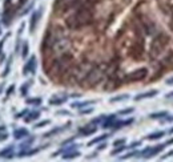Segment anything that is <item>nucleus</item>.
<instances>
[{"label": "nucleus", "instance_id": "f257e3e1", "mask_svg": "<svg viewBox=\"0 0 173 162\" xmlns=\"http://www.w3.org/2000/svg\"><path fill=\"white\" fill-rule=\"evenodd\" d=\"M68 40L63 35L60 28H52L44 35L41 51L44 57H56L61 53H65L68 49Z\"/></svg>", "mask_w": 173, "mask_h": 162}, {"label": "nucleus", "instance_id": "f03ea898", "mask_svg": "<svg viewBox=\"0 0 173 162\" xmlns=\"http://www.w3.org/2000/svg\"><path fill=\"white\" fill-rule=\"evenodd\" d=\"M92 20H93V11H92V4L89 3V4H84L76 8L67 17L65 24L69 29H80L89 25Z\"/></svg>", "mask_w": 173, "mask_h": 162}, {"label": "nucleus", "instance_id": "7ed1b4c3", "mask_svg": "<svg viewBox=\"0 0 173 162\" xmlns=\"http://www.w3.org/2000/svg\"><path fill=\"white\" fill-rule=\"evenodd\" d=\"M72 61H73V57L71 53L65 52V53L59 55V56L52 58L49 68L47 69V73L52 79H57V77L65 75L69 71V68L72 65Z\"/></svg>", "mask_w": 173, "mask_h": 162}, {"label": "nucleus", "instance_id": "20e7f679", "mask_svg": "<svg viewBox=\"0 0 173 162\" xmlns=\"http://www.w3.org/2000/svg\"><path fill=\"white\" fill-rule=\"evenodd\" d=\"M168 43H169V37L165 33L157 35L152 41V45H150V57L156 58L157 56H160L163 53V51L167 48Z\"/></svg>", "mask_w": 173, "mask_h": 162}, {"label": "nucleus", "instance_id": "39448f33", "mask_svg": "<svg viewBox=\"0 0 173 162\" xmlns=\"http://www.w3.org/2000/svg\"><path fill=\"white\" fill-rule=\"evenodd\" d=\"M103 76H104V71H103L100 67H97V68H92L91 71H89V73L87 75V77L83 80L84 86L91 88V86L96 85L99 81L101 80V77H103Z\"/></svg>", "mask_w": 173, "mask_h": 162}, {"label": "nucleus", "instance_id": "423d86ee", "mask_svg": "<svg viewBox=\"0 0 173 162\" xmlns=\"http://www.w3.org/2000/svg\"><path fill=\"white\" fill-rule=\"evenodd\" d=\"M91 69H92V67L89 64H80L79 67H76L73 69L71 79L75 81V83H80V81H83L87 77V75L89 73Z\"/></svg>", "mask_w": 173, "mask_h": 162}, {"label": "nucleus", "instance_id": "0eeeda50", "mask_svg": "<svg viewBox=\"0 0 173 162\" xmlns=\"http://www.w3.org/2000/svg\"><path fill=\"white\" fill-rule=\"evenodd\" d=\"M146 75H148V69L146 68H140V69H136V71L128 73L124 80L127 81V83H136V81L144 80L146 77Z\"/></svg>", "mask_w": 173, "mask_h": 162}, {"label": "nucleus", "instance_id": "6e6552de", "mask_svg": "<svg viewBox=\"0 0 173 162\" xmlns=\"http://www.w3.org/2000/svg\"><path fill=\"white\" fill-rule=\"evenodd\" d=\"M35 71H36V57L32 56L28 60L27 64H25V67L23 69V73L24 75H27V73H35Z\"/></svg>", "mask_w": 173, "mask_h": 162}, {"label": "nucleus", "instance_id": "1a4fd4ad", "mask_svg": "<svg viewBox=\"0 0 173 162\" xmlns=\"http://www.w3.org/2000/svg\"><path fill=\"white\" fill-rule=\"evenodd\" d=\"M96 130H97L96 126H93L92 124H88V125H84L83 128L79 129V133L83 134V136H91V134H93Z\"/></svg>", "mask_w": 173, "mask_h": 162}, {"label": "nucleus", "instance_id": "9d476101", "mask_svg": "<svg viewBox=\"0 0 173 162\" xmlns=\"http://www.w3.org/2000/svg\"><path fill=\"white\" fill-rule=\"evenodd\" d=\"M40 16H41V9H38L36 12H34V15H32V17H31V25H29V31L31 32H34L35 31V28H36V25H38V21L40 19Z\"/></svg>", "mask_w": 173, "mask_h": 162}, {"label": "nucleus", "instance_id": "9b49d317", "mask_svg": "<svg viewBox=\"0 0 173 162\" xmlns=\"http://www.w3.org/2000/svg\"><path fill=\"white\" fill-rule=\"evenodd\" d=\"M28 136H29V132L27 129H16V130L13 132V137L16 139H21L24 137H28Z\"/></svg>", "mask_w": 173, "mask_h": 162}, {"label": "nucleus", "instance_id": "f8f14e48", "mask_svg": "<svg viewBox=\"0 0 173 162\" xmlns=\"http://www.w3.org/2000/svg\"><path fill=\"white\" fill-rule=\"evenodd\" d=\"M67 101V97L65 96H53L52 98L49 100V104L51 105H61V104H64V102Z\"/></svg>", "mask_w": 173, "mask_h": 162}, {"label": "nucleus", "instance_id": "ddd939ff", "mask_svg": "<svg viewBox=\"0 0 173 162\" xmlns=\"http://www.w3.org/2000/svg\"><path fill=\"white\" fill-rule=\"evenodd\" d=\"M12 152H13V146L9 145L7 149H3L2 152H0V157H5V158H12Z\"/></svg>", "mask_w": 173, "mask_h": 162}, {"label": "nucleus", "instance_id": "4468645a", "mask_svg": "<svg viewBox=\"0 0 173 162\" xmlns=\"http://www.w3.org/2000/svg\"><path fill=\"white\" fill-rule=\"evenodd\" d=\"M157 90H150V92H146V93H142V94H139L135 97V100H142V98H148V97H153L156 96Z\"/></svg>", "mask_w": 173, "mask_h": 162}, {"label": "nucleus", "instance_id": "2eb2a0df", "mask_svg": "<svg viewBox=\"0 0 173 162\" xmlns=\"http://www.w3.org/2000/svg\"><path fill=\"white\" fill-rule=\"evenodd\" d=\"M39 116H40V113H39V112H31V113H29V116H27L24 120L27 121V122H31V121H34V120H36V118H39Z\"/></svg>", "mask_w": 173, "mask_h": 162}, {"label": "nucleus", "instance_id": "dca6fc26", "mask_svg": "<svg viewBox=\"0 0 173 162\" xmlns=\"http://www.w3.org/2000/svg\"><path fill=\"white\" fill-rule=\"evenodd\" d=\"M106 137H108V134H104V136H101V137H97V138H95V139H92V141L88 143V146H91V145H93V143H97V142H100L103 141V139H105Z\"/></svg>", "mask_w": 173, "mask_h": 162}, {"label": "nucleus", "instance_id": "f3484780", "mask_svg": "<svg viewBox=\"0 0 173 162\" xmlns=\"http://www.w3.org/2000/svg\"><path fill=\"white\" fill-rule=\"evenodd\" d=\"M164 136V133L163 132H159V133H154V134H150V136H148V139H156V138H161Z\"/></svg>", "mask_w": 173, "mask_h": 162}, {"label": "nucleus", "instance_id": "a211bd4d", "mask_svg": "<svg viewBox=\"0 0 173 162\" xmlns=\"http://www.w3.org/2000/svg\"><path fill=\"white\" fill-rule=\"evenodd\" d=\"M27 102L31 105H39V104H41V98H29Z\"/></svg>", "mask_w": 173, "mask_h": 162}, {"label": "nucleus", "instance_id": "6ab92c4d", "mask_svg": "<svg viewBox=\"0 0 173 162\" xmlns=\"http://www.w3.org/2000/svg\"><path fill=\"white\" fill-rule=\"evenodd\" d=\"M77 156H79V153H77V152H75V153H69V154L67 153L63 158H64V160H71V158H75V157H77Z\"/></svg>", "mask_w": 173, "mask_h": 162}, {"label": "nucleus", "instance_id": "aec40b11", "mask_svg": "<svg viewBox=\"0 0 173 162\" xmlns=\"http://www.w3.org/2000/svg\"><path fill=\"white\" fill-rule=\"evenodd\" d=\"M27 55H28V43H24V45H23V57L25 58Z\"/></svg>", "mask_w": 173, "mask_h": 162}, {"label": "nucleus", "instance_id": "412c9836", "mask_svg": "<svg viewBox=\"0 0 173 162\" xmlns=\"http://www.w3.org/2000/svg\"><path fill=\"white\" fill-rule=\"evenodd\" d=\"M29 85H31V81H28L27 85H23V86H21V94H25V93H27V90H28V86H29Z\"/></svg>", "mask_w": 173, "mask_h": 162}, {"label": "nucleus", "instance_id": "4be33fe9", "mask_svg": "<svg viewBox=\"0 0 173 162\" xmlns=\"http://www.w3.org/2000/svg\"><path fill=\"white\" fill-rule=\"evenodd\" d=\"M125 98H128V96L127 94H124V96H119V97H115V98H111V101H120V100H125Z\"/></svg>", "mask_w": 173, "mask_h": 162}, {"label": "nucleus", "instance_id": "5701e85b", "mask_svg": "<svg viewBox=\"0 0 173 162\" xmlns=\"http://www.w3.org/2000/svg\"><path fill=\"white\" fill-rule=\"evenodd\" d=\"M47 124H49V121H48V120H45V121H41V122H39L38 125H35V128H43L44 125H47Z\"/></svg>", "mask_w": 173, "mask_h": 162}, {"label": "nucleus", "instance_id": "b1692460", "mask_svg": "<svg viewBox=\"0 0 173 162\" xmlns=\"http://www.w3.org/2000/svg\"><path fill=\"white\" fill-rule=\"evenodd\" d=\"M131 112H133V109L129 108V109H125V110H120V114H125V113H131Z\"/></svg>", "mask_w": 173, "mask_h": 162}, {"label": "nucleus", "instance_id": "393cba45", "mask_svg": "<svg viewBox=\"0 0 173 162\" xmlns=\"http://www.w3.org/2000/svg\"><path fill=\"white\" fill-rule=\"evenodd\" d=\"M125 149V146H121V148H119V149H116V150H113L112 152V154H117V153H120V152H123V150Z\"/></svg>", "mask_w": 173, "mask_h": 162}, {"label": "nucleus", "instance_id": "a878e982", "mask_svg": "<svg viewBox=\"0 0 173 162\" xmlns=\"http://www.w3.org/2000/svg\"><path fill=\"white\" fill-rule=\"evenodd\" d=\"M124 142H125V139H117V141L113 142V145L117 146V145H120V143H124Z\"/></svg>", "mask_w": 173, "mask_h": 162}, {"label": "nucleus", "instance_id": "bb28decb", "mask_svg": "<svg viewBox=\"0 0 173 162\" xmlns=\"http://www.w3.org/2000/svg\"><path fill=\"white\" fill-rule=\"evenodd\" d=\"M24 3H27V0H20L19 4H17V8H21V7L24 5Z\"/></svg>", "mask_w": 173, "mask_h": 162}, {"label": "nucleus", "instance_id": "cd10ccee", "mask_svg": "<svg viewBox=\"0 0 173 162\" xmlns=\"http://www.w3.org/2000/svg\"><path fill=\"white\" fill-rule=\"evenodd\" d=\"M167 113H156V114H152L150 117H163V116H165Z\"/></svg>", "mask_w": 173, "mask_h": 162}, {"label": "nucleus", "instance_id": "c85d7f7f", "mask_svg": "<svg viewBox=\"0 0 173 162\" xmlns=\"http://www.w3.org/2000/svg\"><path fill=\"white\" fill-rule=\"evenodd\" d=\"M13 88H15V86H11V88H9V89H8V90H7V94H8V96H9V94H11V92H12V90H13Z\"/></svg>", "mask_w": 173, "mask_h": 162}, {"label": "nucleus", "instance_id": "c756f323", "mask_svg": "<svg viewBox=\"0 0 173 162\" xmlns=\"http://www.w3.org/2000/svg\"><path fill=\"white\" fill-rule=\"evenodd\" d=\"M11 2H12V0H5L4 5H9V4H11Z\"/></svg>", "mask_w": 173, "mask_h": 162}, {"label": "nucleus", "instance_id": "7c9ffc66", "mask_svg": "<svg viewBox=\"0 0 173 162\" xmlns=\"http://www.w3.org/2000/svg\"><path fill=\"white\" fill-rule=\"evenodd\" d=\"M167 84H173V77H172V79H169V80L167 81Z\"/></svg>", "mask_w": 173, "mask_h": 162}, {"label": "nucleus", "instance_id": "2f4dec72", "mask_svg": "<svg viewBox=\"0 0 173 162\" xmlns=\"http://www.w3.org/2000/svg\"><path fill=\"white\" fill-rule=\"evenodd\" d=\"M172 154H173V150H172V152H169V153H168L167 156H165V157H169V156H172Z\"/></svg>", "mask_w": 173, "mask_h": 162}, {"label": "nucleus", "instance_id": "473e14b6", "mask_svg": "<svg viewBox=\"0 0 173 162\" xmlns=\"http://www.w3.org/2000/svg\"><path fill=\"white\" fill-rule=\"evenodd\" d=\"M169 143H173V138H172V139H169Z\"/></svg>", "mask_w": 173, "mask_h": 162}]
</instances>
